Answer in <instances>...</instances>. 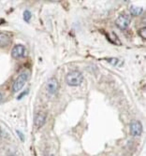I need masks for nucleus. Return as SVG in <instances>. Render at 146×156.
I'll return each mask as SVG.
<instances>
[{
    "label": "nucleus",
    "instance_id": "f257e3e1",
    "mask_svg": "<svg viewBox=\"0 0 146 156\" xmlns=\"http://www.w3.org/2000/svg\"><path fill=\"white\" fill-rule=\"evenodd\" d=\"M83 80V76L81 72L74 70V71H70L66 76V81L69 86H79Z\"/></svg>",
    "mask_w": 146,
    "mask_h": 156
},
{
    "label": "nucleus",
    "instance_id": "f03ea898",
    "mask_svg": "<svg viewBox=\"0 0 146 156\" xmlns=\"http://www.w3.org/2000/svg\"><path fill=\"white\" fill-rule=\"evenodd\" d=\"M28 77H29V75H28L27 72H23V73H21V74L17 77V79L15 80V81L13 82V85H12V91H13L14 93L19 92V91L24 86V84L26 83V81H27V80H28Z\"/></svg>",
    "mask_w": 146,
    "mask_h": 156
},
{
    "label": "nucleus",
    "instance_id": "7ed1b4c3",
    "mask_svg": "<svg viewBox=\"0 0 146 156\" xmlns=\"http://www.w3.org/2000/svg\"><path fill=\"white\" fill-rule=\"evenodd\" d=\"M129 130H130V134L132 136H140L142 133V125L139 121L132 120L129 124Z\"/></svg>",
    "mask_w": 146,
    "mask_h": 156
},
{
    "label": "nucleus",
    "instance_id": "20e7f679",
    "mask_svg": "<svg viewBox=\"0 0 146 156\" xmlns=\"http://www.w3.org/2000/svg\"><path fill=\"white\" fill-rule=\"evenodd\" d=\"M130 23V17L126 14H122L115 21V24L120 29H126Z\"/></svg>",
    "mask_w": 146,
    "mask_h": 156
},
{
    "label": "nucleus",
    "instance_id": "39448f33",
    "mask_svg": "<svg viewBox=\"0 0 146 156\" xmlns=\"http://www.w3.org/2000/svg\"><path fill=\"white\" fill-rule=\"evenodd\" d=\"M25 51H26L25 48L23 45H16L11 50V56L14 59H19V58L24 57Z\"/></svg>",
    "mask_w": 146,
    "mask_h": 156
},
{
    "label": "nucleus",
    "instance_id": "423d86ee",
    "mask_svg": "<svg viewBox=\"0 0 146 156\" xmlns=\"http://www.w3.org/2000/svg\"><path fill=\"white\" fill-rule=\"evenodd\" d=\"M47 91L50 94H54L58 89V81L55 78H51L47 81Z\"/></svg>",
    "mask_w": 146,
    "mask_h": 156
},
{
    "label": "nucleus",
    "instance_id": "0eeeda50",
    "mask_svg": "<svg viewBox=\"0 0 146 156\" xmlns=\"http://www.w3.org/2000/svg\"><path fill=\"white\" fill-rule=\"evenodd\" d=\"M11 41V35L6 32H0V47L8 46Z\"/></svg>",
    "mask_w": 146,
    "mask_h": 156
},
{
    "label": "nucleus",
    "instance_id": "6e6552de",
    "mask_svg": "<svg viewBox=\"0 0 146 156\" xmlns=\"http://www.w3.org/2000/svg\"><path fill=\"white\" fill-rule=\"evenodd\" d=\"M46 122V114L45 113H38V114L35 117V125L37 126V128H40L41 126H43V124Z\"/></svg>",
    "mask_w": 146,
    "mask_h": 156
},
{
    "label": "nucleus",
    "instance_id": "1a4fd4ad",
    "mask_svg": "<svg viewBox=\"0 0 146 156\" xmlns=\"http://www.w3.org/2000/svg\"><path fill=\"white\" fill-rule=\"evenodd\" d=\"M142 8H141V7H137V6H131V8H130V13L132 14V15H134V16H138V15H140V14L142 12Z\"/></svg>",
    "mask_w": 146,
    "mask_h": 156
},
{
    "label": "nucleus",
    "instance_id": "9d476101",
    "mask_svg": "<svg viewBox=\"0 0 146 156\" xmlns=\"http://www.w3.org/2000/svg\"><path fill=\"white\" fill-rule=\"evenodd\" d=\"M31 17H32L31 12L29 11V10H25L24 13V20L25 22H29V21H30V19H31Z\"/></svg>",
    "mask_w": 146,
    "mask_h": 156
},
{
    "label": "nucleus",
    "instance_id": "9b49d317",
    "mask_svg": "<svg viewBox=\"0 0 146 156\" xmlns=\"http://www.w3.org/2000/svg\"><path fill=\"white\" fill-rule=\"evenodd\" d=\"M139 35H140V37H141L143 39L146 38V28H145V27H142V28H141V29L139 30Z\"/></svg>",
    "mask_w": 146,
    "mask_h": 156
},
{
    "label": "nucleus",
    "instance_id": "f8f14e48",
    "mask_svg": "<svg viewBox=\"0 0 146 156\" xmlns=\"http://www.w3.org/2000/svg\"><path fill=\"white\" fill-rule=\"evenodd\" d=\"M2 98H3V96H2L1 93H0V102H1V101H2Z\"/></svg>",
    "mask_w": 146,
    "mask_h": 156
},
{
    "label": "nucleus",
    "instance_id": "ddd939ff",
    "mask_svg": "<svg viewBox=\"0 0 146 156\" xmlns=\"http://www.w3.org/2000/svg\"><path fill=\"white\" fill-rule=\"evenodd\" d=\"M11 156H15V155H11Z\"/></svg>",
    "mask_w": 146,
    "mask_h": 156
}]
</instances>
